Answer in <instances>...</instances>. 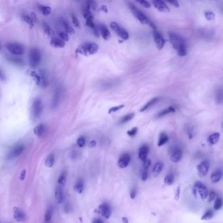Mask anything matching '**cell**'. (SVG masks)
Masks as SVG:
<instances>
[{
	"mask_svg": "<svg viewBox=\"0 0 223 223\" xmlns=\"http://www.w3.org/2000/svg\"><path fill=\"white\" fill-rule=\"evenodd\" d=\"M151 165V160L147 159L146 160H145L144 162H143V169L148 170V169L150 167Z\"/></svg>",
	"mask_w": 223,
	"mask_h": 223,
	"instance_id": "obj_51",
	"label": "cell"
},
{
	"mask_svg": "<svg viewBox=\"0 0 223 223\" xmlns=\"http://www.w3.org/2000/svg\"><path fill=\"white\" fill-rule=\"evenodd\" d=\"M222 177V172L221 170H216L213 172L211 175V180L213 183H216L219 182Z\"/></svg>",
	"mask_w": 223,
	"mask_h": 223,
	"instance_id": "obj_24",
	"label": "cell"
},
{
	"mask_svg": "<svg viewBox=\"0 0 223 223\" xmlns=\"http://www.w3.org/2000/svg\"><path fill=\"white\" fill-rule=\"evenodd\" d=\"M7 50L12 54L22 55L25 53V48L23 45L17 43H7L5 45Z\"/></svg>",
	"mask_w": 223,
	"mask_h": 223,
	"instance_id": "obj_5",
	"label": "cell"
},
{
	"mask_svg": "<svg viewBox=\"0 0 223 223\" xmlns=\"http://www.w3.org/2000/svg\"><path fill=\"white\" fill-rule=\"evenodd\" d=\"M222 128H223V125H222Z\"/></svg>",
	"mask_w": 223,
	"mask_h": 223,
	"instance_id": "obj_64",
	"label": "cell"
},
{
	"mask_svg": "<svg viewBox=\"0 0 223 223\" xmlns=\"http://www.w3.org/2000/svg\"><path fill=\"white\" fill-rule=\"evenodd\" d=\"M174 182V175L173 174H169L164 179V183L167 185H172Z\"/></svg>",
	"mask_w": 223,
	"mask_h": 223,
	"instance_id": "obj_36",
	"label": "cell"
},
{
	"mask_svg": "<svg viewBox=\"0 0 223 223\" xmlns=\"http://www.w3.org/2000/svg\"><path fill=\"white\" fill-rule=\"evenodd\" d=\"M123 107H124V105H118V106H115V107H113L110 108L109 109V111H108V113H114V112H116L118 111V110H121V109H122Z\"/></svg>",
	"mask_w": 223,
	"mask_h": 223,
	"instance_id": "obj_44",
	"label": "cell"
},
{
	"mask_svg": "<svg viewBox=\"0 0 223 223\" xmlns=\"http://www.w3.org/2000/svg\"><path fill=\"white\" fill-rule=\"evenodd\" d=\"M83 188H84V183L83 181L81 179H79L77 180V181L75 185V190H77V192L79 194H81L83 191Z\"/></svg>",
	"mask_w": 223,
	"mask_h": 223,
	"instance_id": "obj_32",
	"label": "cell"
},
{
	"mask_svg": "<svg viewBox=\"0 0 223 223\" xmlns=\"http://www.w3.org/2000/svg\"><path fill=\"white\" fill-rule=\"evenodd\" d=\"M148 170H144L143 171V173H142V175H141V179L143 181H146L148 179Z\"/></svg>",
	"mask_w": 223,
	"mask_h": 223,
	"instance_id": "obj_53",
	"label": "cell"
},
{
	"mask_svg": "<svg viewBox=\"0 0 223 223\" xmlns=\"http://www.w3.org/2000/svg\"><path fill=\"white\" fill-rule=\"evenodd\" d=\"M210 164L208 160H203L197 166V170L200 176H205L208 172Z\"/></svg>",
	"mask_w": 223,
	"mask_h": 223,
	"instance_id": "obj_11",
	"label": "cell"
},
{
	"mask_svg": "<svg viewBox=\"0 0 223 223\" xmlns=\"http://www.w3.org/2000/svg\"><path fill=\"white\" fill-rule=\"evenodd\" d=\"M139 4H141L143 7L145 8H150L151 7V5L147 1H144V0H141V1H137Z\"/></svg>",
	"mask_w": 223,
	"mask_h": 223,
	"instance_id": "obj_52",
	"label": "cell"
},
{
	"mask_svg": "<svg viewBox=\"0 0 223 223\" xmlns=\"http://www.w3.org/2000/svg\"><path fill=\"white\" fill-rule=\"evenodd\" d=\"M43 30H44L45 33L46 34L48 35V36L51 37H54V32L53 29H52L49 26V25H48L47 24L45 23V22H44V23L43 24Z\"/></svg>",
	"mask_w": 223,
	"mask_h": 223,
	"instance_id": "obj_28",
	"label": "cell"
},
{
	"mask_svg": "<svg viewBox=\"0 0 223 223\" xmlns=\"http://www.w3.org/2000/svg\"><path fill=\"white\" fill-rule=\"evenodd\" d=\"M180 194H181V188L180 186H178L177 188L176 192H175V198L176 200H178L179 199L180 197Z\"/></svg>",
	"mask_w": 223,
	"mask_h": 223,
	"instance_id": "obj_55",
	"label": "cell"
},
{
	"mask_svg": "<svg viewBox=\"0 0 223 223\" xmlns=\"http://www.w3.org/2000/svg\"><path fill=\"white\" fill-rule=\"evenodd\" d=\"M13 216L17 222H24L26 219L24 212L18 207H14L13 208Z\"/></svg>",
	"mask_w": 223,
	"mask_h": 223,
	"instance_id": "obj_14",
	"label": "cell"
},
{
	"mask_svg": "<svg viewBox=\"0 0 223 223\" xmlns=\"http://www.w3.org/2000/svg\"><path fill=\"white\" fill-rule=\"evenodd\" d=\"M55 198H56V200L57 203H62L64 200V193L62 187L60 186H58L55 190Z\"/></svg>",
	"mask_w": 223,
	"mask_h": 223,
	"instance_id": "obj_21",
	"label": "cell"
},
{
	"mask_svg": "<svg viewBox=\"0 0 223 223\" xmlns=\"http://www.w3.org/2000/svg\"><path fill=\"white\" fill-rule=\"evenodd\" d=\"M41 53L36 48H33L30 53V63L31 67H37L41 61Z\"/></svg>",
	"mask_w": 223,
	"mask_h": 223,
	"instance_id": "obj_7",
	"label": "cell"
},
{
	"mask_svg": "<svg viewBox=\"0 0 223 223\" xmlns=\"http://www.w3.org/2000/svg\"><path fill=\"white\" fill-rule=\"evenodd\" d=\"M46 223H50L49 222H46Z\"/></svg>",
	"mask_w": 223,
	"mask_h": 223,
	"instance_id": "obj_63",
	"label": "cell"
},
{
	"mask_svg": "<svg viewBox=\"0 0 223 223\" xmlns=\"http://www.w3.org/2000/svg\"><path fill=\"white\" fill-rule=\"evenodd\" d=\"M213 215H214L213 211H212V210L209 209L208 210V211H207L204 214H203V215L202 216L201 219L202 220V221H208V220H210L213 218Z\"/></svg>",
	"mask_w": 223,
	"mask_h": 223,
	"instance_id": "obj_35",
	"label": "cell"
},
{
	"mask_svg": "<svg viewBox=\"0 0 223 223\" xmlns=\"http://www.w3.org/2000/svg\"><path fill=\"white\" fill-rule=\"evenodd\" d=\"M26 177V170H23L22 171V172H20V181H24V179Z\"/></svg>",
	"mask_w": 223,
	"mask_h": 223,
	"instance_id": "obj_57",
	"label": "cell"
},
{
	"mask_svg": "<svg viewBox=\"0 0 223 223\" xmlns=\"http://www.w3.org/2000/svg\"><path fill=\"white\" fill-rule=\"evenodd\" d=\"M134 117V113H130L128 115H125L124 117L122 118V120L121 121V124H124L126 122H128L129 121H130L131 119H132Z\"/></svg>",
	"mask_w": 223,
	"mask_h": 223,
	"instance_id": "obj_41",
	"label": "cell"
},
{
	"mask_svg": "<svg viewBox=\"0 0 223 223\" xmlns=\"http://www.w3.org/2000/svg\"><path fill=\"white\" fill-rule=\"evenodd\" d=\"M72 21H73V24L75 25V26H76L77 28H80V22L79 21L78 19H77V18L75 17V15H72Z\"/></svg>",
	"mask_w": 223,
	"mask_h": 223,
	"instance_id": "obj_48",
	"label": "cell"
},
{
	"mask_svg": "<svg viewBox=\"0 0 223 223\" xmlns=\"http://www.w3.org/2000/svg\"><path fill=\"white\" fill-rule=\"evenodd\" d=\"M110 26H111L112 30L115 31L116 33L119 35V37H121L122 39L127 40L129 38V34L127 31L125 30L124 28L121 27L117 22H111V24H110Z\"/></svg>",
	"mask_w": 223,
	"mask_h": 223,
	"instance_id": "obj_8",
	"label": "cell"
},
{
	"mask_svg": "<svg viewBox=\"0 0 223 223\" xmlns=\"http://www.w3.org/2000/svg\"><path fill=\"white\" fill-rule=\"evenodd\" d=\"M99 49L98 45L95 43L92 42H86L83 43L77 48L76 53L84 55V56H88L90 55L96 54Z\"/></svg>",
	"mask_w": 223,
	"mask_h": 223,
	"instance_id": "obj_2",
	"label": "cell"
},
{
	"mask_svg": "<svg viewBox=\"0 0 223 223\" xmlns=\"http://www.w3.org/2000/svg\"><path fill=\"white\" fill-rule=\"evenodd\" d=\"M62 24H63L64 29H65L66 31L67 32V34H73L74 33L73 28L72 26H71V25L66 20H62Z\"/></svg>",
	"mask_w": 223,
	"mask_h": 223,
	"instance_id": "obj_34",
	"label": "cell"
},
{
	"mask_svg": "<svg viewBox=\"0 0 223 223\" xmlns=\"http://www.w3.org/2000/svg\"><path fill=\"white\" fill-rule=\"evenodd\" d=\"M92 223H103V221H102L101 219H96L94 220V221H92Z\"/></svg>",
	"mask_w": 223,
	"mask_h": 223,
	"instance_id": "obj_61",
	"label": "cell"
},
{
	"mask_svg": "<svg viewBox=\"0 0 223 223\" xmlns=\"http://www.w3.org/2000/svg\"><path fill=\"white\" fill-rule=\"evenodd\" d=\"M52 215H53V211H52V209L48 208L46 211V213H45V221L46 222H49L51 220Z\"/></svg>",
	"mask_w": 223,
	"mask_h": 223,
	"instance_id": "obj_42",
	"label": "cell"
},
{
	"mask_svg": "<svg viewBox=\"0 0 223 223\" xmlns=\"http://www.w3.org/2000/svg\"><path fill=\"white\" fill-rule=\"evenodd\" d=\"M148 151H149V148H148V147L147 145H144L143 146H141L140 148V150H139L138 154L140 159L143 162L145 160H146L147 158Z\"/></svg>",
	"mask_w": 223,
	"mask_h": 223,
	"instance_id": "obj_18",
	"label": "cell"
},
{
	"mask_svg": "<svg viewBox=\"0 0 223 223\" xmlns=\"http://www.w3.org/2000/svg\"><path fill=\"white\" fill-rule=\"evenodd\" d=\"M122 221L124 223H128V219L126 217H123L122 218Z\"/></svg>",
	"mask_w": 223,
	"mask_h": 223,
	"instance_id": "obj_62",
	"label": "cell"
},
{
	"mask_svg": "<svg viewBox=\"0 0 223 223\" xmlns=\"http://www.w3.org/2000/svg\"><path fill=\"white\" fill-rule=\"evenodd\" d=\"M31 76L34 77L37 85L41 86L42 87H45L47 86V79L44 70H40L39 73L31 72Z\"/></svg>",
	"mask_w": 223,
	"mask_h": 223,
	"instance_id": "obj_6",
	"label": "cell"
},
{
	"mask_svg": "<svg viewBox=\"0 0 223 223\" xmlns=\"http://www.w3.org/2000/svg\"><path fill=\"white\" fill-rule=\"evenodd\" d=\"M24 150V145L22 144L20 145H17L15 146L9 152V153L7 154V159H12V158H15L16 157H17L19 156L23 151Z\"/></svg>",
	"mask_w": 223,
	"mask_h": 223,
	"instance_id": "obj_10",
	"label": "cell"
},
{
	"mask_svg": "<svg viewBox=\"0 0 223 223\" xmlns=\"http://www.w3.org/2000/svg\"><path fill=\"white\" fill-rule=\"evenodd\" d=\"M130 162V156L127 153H124L121 155L118 161V165L121 168H125L128 166Z\"/></svg>",
	"mask_w": 223,
	"mask_h": 223,
	"instance_id": "obj_15",
	"label": "cell"
},
{
	"mask_svg": "<svg viewBox=\"0 0 223 223\" xmlns=\"http://www.w3.org/2000/svg\"><path fill=\"white\" fill-rule=\"evenodd\" d=\"M98 212L106 219H109L111 214V208L107 203H102L98 207Z\"/></svg>",
	"mask_w": 223,
	"mask_h": 223,
	"instance_id": "obj_13",
	"label": "cell"
},
{
	"mask_svg": "<svg viewBox=\"0 0 223 223\" xmlns=\"http://www.w3.org/2000/svg\"><path fill=\"white\" fill-rule=\"evenodd\" d=\"M86 25L88 26V27H90V28H92V30H94V29L96 28V26H95L93 20H86Z\"/></svg>",
	"mask_w": 223,
	"mask_h": 223,
	"instance_id": "obj_54",
	"label": "cell"
},
{
	"mask_svg": "<svg viewBox=\"0 0 223 223\" xmlns=\"http://www.w3.org/2000/svg\"><path fill=\"white\" fill-rule=\"evenodd\" d=\"M167 2H168L170 4L173 5V7H179V3L177 1H168Z\"/></svg>",
	"mask_w": 223,
	"mask_h": 223,
	"instance_id": "obj_56",
	"label": "cell"
},
{
	"mask_svg": "<svg viewBox=\"0 0 223 223\" xmlns=\"http://www.w3.org/2000/svg\"><path fill=\"white\" fill-rule=\"evenodd\" d=\"M175 111V110L173 107H168L167 109L162 110V111H160L159 113L157 115V118L164 117V116L165 115L171 113H174Z\"/></svg>",
	"mask_w": 223,
	"mask_h": 223,
	"instance_id": "obj_30",
	"label": "cell"
},
{
	"mask_svg": "<svg viewBox=\"0 0 223 223\" xmlns=\"http://www.w3.org/2000/svg\"><path fill=\"white\" fill-rule=\"evenodd\" d=\"M216 101L218 103H221L223 101V90H220L216 94Z\"/></svg>",
	"mask_w": 223,
	"mask_h": 223,
	"instance_id": "obj_43",
	"label": "cell"
},
{
	"mask_svg": "<svg viewBox=\"0 0 223 223\" xmlns=\"http://www.w3.org/2000/svg\"><path fill=\"white\" fill-rule=\"evenodd\" d=\"M50 45L55 48H63L65 46V42L60 38H53L50 40Z\"/></svg>",
	"mask_w": 223,
	"mask_h": 223,
	"instance_id": "obj_22",
	"label": "cell"
},
{
	"mask_svg": "<svg viewBox=\"0 0 223 223\" xmlns=\"http://www.w3.org/2000/svg\"><path fill=\"white\" fill-rule=\"evenodd\" d=\"M59 37L61 39H62L64 41H69V36H68V35H67V33H65V32H63V31L60 32V33H59Z\"/></svg>",
	"mask_w": 223,
	"mask_h": 223,
	"instance_id": "obj_47",
	"label": "cell"
},
{
	"mask_svg": "<svg viewBox=\"0 0 223 223\" xmlns=\"http://www.w3.org/2000/svg\"><path fill=\"white\" fill-rule=\"evenodd\" d=\"M154 6L156 7L158 11L161 12H169L170 9L166 4V3L161 0H156L153 1Z\"/></svg>",
	"mask_w": 223,
	"mask_h": 223,
	"instance_id": "obj_16",
	"label": "cell"
},
{
	"mask_svg": "<svg viewBox=\"0 0 223 223\" xmlns=\"http://www.w3.org/2000/svg\"><path fill=\"white\" fill-rule=\"evenodd\" d=\"M7 60L9 61V62H11L12 64H14L15 65H18V66H22L24 64L23 61H22L21 59L18 58H14V57H8Z\"/></svg>",
	"mask_w": 223,
	"mask_h": 223,
	"instance_id": "obj_33",
	"label": "cell"
},
{
	"mask_svg": "<svg viewBox=\"0 0 223 223\" xmlns=\"http://www.w3.org/2000/svg\"><path fill=\"white\" fill-rule=\"evenodd\" d=\"M96 145V141H94V140H93V141H91L90 142V143L88 145V147L90 148H93V147H94Z\"/></svg>",
	"mask_w": 223,
	"mask_h": 223,
	"instance_id": "obj_59",
	"label": "cell"
},
{
	"mask_svg": "<svg viewBox=\"0 0 223 223\" xmlns=\"http://www.w3.org/2000/svg\"><path fill=\"white\" fill-rule=\"evenodd\" d=\"M77 145L79 147H83L84 146H85V139L84 137L81 136L79 138H78V140H77Z\"/></svg>",
	"mask_w": 223,
	"mask_h": 223,
	"instance_id": "obj_45",
	"label": "cell"
},
{
	"mask_svg": "<svg viewBox=\"0 0 223 223\" xmlns=\"http://www.w3.org/2000/svg\"><path fill=\"white\" fill-rule=\"evenodd\" d=\"M135 196H136V190L135 189H133L130 192V198L131 199H134L135 198Z\"/></svg>",
	"mask_w": 223,
	"mask_h": 223,
	"instance_id": "obj_58",
	"label": "cell"
},
{
	"mask_svg": "<svg viewBox=\"0 0 223 223\" xmlns=\"http://www.w3.org/2000/svg\"><path fill=\"white\" fill-rule=\"evenodd\" d=\"M54 163V154H51L50 155H48L46 160H45V166L48 167H52L53 166Z\"/></svg>",
	"mask_w": 223,
	"mask_h": 223,
	"instance_id": "obj_31",
	"label": "cell"
},
{
	"mask_svg": "<svg viewBox=\"0 0 223 223\" xmlns=\"http://www.w3.org/2000/svg\"><path fill=\"white\" fill-rule=\"evenodd\" d=\"M169 37L173 48L176 50L179 56H185L186 55V47L183 37L174 33H170Z\"/></svg>",
	"mask_w": 223,
	"mask_h": 223,
	"instance_id": "obj_1",
	"label": "cell"
},
{
	"mask_svg": "<svg viewBox=\"0 0 223 223\" xmlns=\"http://www.w3.org/2000/svg\"><path fill=\"white\" fill-rule=\"evenodd\" d=\"M39 9L41 11L42 13L44 15H48L50 14L51 12V8L50 7H47V6H39Z\"/></svg>",
	"mask_w": 223,
	"mask_h": 223,
	"instance_id": "obj_39",
	"label": "cell"
},
{
	"mask_svg": "<svg viewBox=\"0 0 223 223\" xmlns=\"http://www.w3.org/2000/svg\"><path fill=\"white\" fill-rule=\"evenodd\" d=\"M193 194L194 196H197V193L199 194V195L202 200H205L208 197L209 192L207 187L203 184L200 181H196L193 187Z\"/></svg>",
	"mask_w": 223,
	"mask_h": 223,
	"instance_id": "obj_4",
	"label": "cell"
},
{
	"mask_svg": "<svg viewBox=\"0 0 223 223\" xmlns=\"http://www.w3.org/2000/svg\"><path fill=\"white\" fill-rule=\"evenodd\" d=\"M129 7H130L132 12H133V14L134 16L136 17L141 23L143 24H147L151 26L152 28H153L154 30H156V26L154 24V23L152 21H151L149 19H148L146 16H145L143 12L140 11L139 9L135 7V6L133 4H129Z\"/></svg>",
	"mask_w": 223,
	"mask_h": 223,
	"instance_id": "obj_3",
	"label": "cell"
},
{
	"mask_svg": "<svg viewBox=\"0 0 223 223\" xmlns=\"http://www.w3.org/2000/svg\"><path fill=\"white\" fill-rule=\"evenodd\" d=\"M182 156H183V153H182L181 150L179 149V148H177V149H175L173 151L172 156H171L170 157L171 161L174 163L178 162H179L181 159Z\"/></svg>",
	"mask_w": 223,
	"mask_h": 223,
	"instance_id": "obj_20",
	"label": "cell"
},
{
	"mask_svg": "<svg viewBox=\"0 0 223 223\" xmlns=\"http://www.w3.org/2000/svg\"><path fill=\"white\" fill-rule=\"evenodd\" d=\"M42 112V102L39 98H36L34 100L32 104V114L34 117L37 118L39 117Z\"/></svg>",
	"mask_w": 223,
	"mask_h": 223,
	"instance_id": "obj_9",
	"label": "cell"
},
{
	"mask_svg": "<svg viewBox=\"0 0 223 223\" xmlns=\"http://www.w3.org/2000/svg\"><path fill=\"white\" fill-rule=\"evenodd\" d=\"M220 139V134L219 133H214L209 135L208 141L210 145H215L219 141Z\"/></svg>",
	"mask_w": 223,
	"mask_h": 223,
	"instance_id": "obj_25",
	"label": "cell"
},
{
	"mask_svg": "<svg viewBox=\"0 0 223 223\" xmlns=\"http://www.w3.org/2000/svg\"><path fill=\"white\" fill-rule=\"evenodd\" d=\"M223 205V202L221 198H217L215 202V204H214V209L216 211L221 209Z\"/></svg>",
	"mask_w": 223,
	"mask_h": 223,
	"instance_id": "obj_40",
	"label": "cell"
},
{
	"mask_svg": "<svg viewBox=\"0 0 223 223\" xmlns=\"http://www.w3.org/2000/svg\"><path fill=\"white\" fill-rule=\"evenodd\" d=\"M99 9H101L102 11H104V12H107V11H108V9H107V6H106V5H102V6H101V7H100Z\"/></svg>",
	"mask_w": 223,
	"mask_h": 223,
	"instance_id": "obj_60",
	"label": "cell"
},
{
	"mask_svg": "<svg viewBox=\"0 0 223 223\" xmlns=\"http://www.w3.org/2000/svg\"><path fill=\"white\" fill-rule=\"evenodd\" d=\"M22 18H23V20L26 22V23L30 26V27H33L34 26V21H33V19H32L31 18V17H30V16H28L27 15H22Z\"/></svg>",
	"mask_w": 223,
	"mask_h": 223,
	"instance_id": "obj_38",
	"label": "cell"
},
{
	"mask_svg": "<svg viewBox=\"0 0 223 223\" xmlns=\"http://www.w3.org/2000/svg\"><path fill=\"white\" fill-rule=\"evenodd\" d=\"M58 182L60 186H64L66 183V174L65 172H63L60 175L58 179Z\"/></svg>",
	"mask_w": 223,
	"mask_h": 223,
	"instance_id": "obj_37",
	"label": "cell"
},
{
	"mask_svg": "<svg viewBox=\"0 0 223 223\" xmlns=\"http://www.w3.org/2000/svg\"><path fill=\"white\" fill-rule=\"evenodd\" d=\"M215 197H216V193H215V192L213 191V190H211V191L209 193V195H208V202H212L213 200L215 199Z\"/></svg>",
	"mask_w": 223,
	"mask_h": 223,
	"instance_id": "obj_50",
	"label": "cell"
},
{
	"mask_svg": "<svg viewBox=\"0 0 223 223\" xmlns=\"http://www.w3.org/2000/svg\"><path fill=\"white\" fill-rule=\"evenodd\" d=\"M205 17L207 20H213L215 18V15L211 11H208L205 12Z\"/></svg>",
	"mask_w": 223,
	"mask_h": 223,
	"instance_id": "obj_46",
	"label": "cell"
},
{
	"mask_svg": "<svg viewBox=\"0 0 223 223\" xmlns=\"http://www.w3.org/2000/svg\"><path fill=\"white\" fill-rule=\"evenodd\" d=\"M163 167H164V164L162 162H157L156 164H155V166H154L153 170V172L154 177H156L159 175L160 172H162V170L163 169Z\"/></svg>",
	"mask_w": 223,
	"mask_h": 223,
	"instance_id": "obj_26",
	"label": "cell"
},
{
	"mask_svg": "<svg viewBox=\"0 0 223 223\" xmlns=\"http://www.w3.org/2000/svg\"><path fill=\"white\" fill-rule=\"evenodd\" d=\"M153 35L155 43H156L158 49H162L165 45V40L163 37L162 36V35L156 30H154V31L153 32Z\"/></svg>",
	"mask_w": 223,
	"mask_h": 223,
	"instance_id": "obj_12",
	"label": "cell"
},
{
	"mask_svg": "<svg viewBox=\"0 0 223 223\" xmlns=\"http://www.w3.org/2000/svg\"><path fill=\"white\" fill-rule=\"evenodd\" d=\"M34 132L35 135L38 137H43L45 133H46V126H45V125L44 124H39L37 126L35 127Z\"/></svg>",
	"mask_w": 223,
	"mask_h": 223,
	"instance_id": "obj_17",
	"label": "cell"
},
{
	"mask_svg": "<svg viewBox=\"0 0 223 223\" xmlns=\"http://www.w3.org/2000/svg\"><path fill=\"white\" fill-rule=\"evenodd\" d=\"M82 11L83 17L86 19V21L88 20H93V15L92 12L90 11V7L88 3H86V5L83 6Z\"/></svg>",
	"mask_w": 223,
	"mask_h": 223,
	"instance_id": "obj_19",
	"label": "cell"
},
{
	"mask_svg": "<svg viewBox=\"0 0 223 223\" xmlns=\"http://www.w3.org/2000/svg\"><path fill=\"white\" fill-rule=\"evenodd\" d=\"M158 99H158V98H153V99H152L151 100H150L149 102H148L147 103H146V104H145L143 107L141 109L140 112H143L145 111H146L147 109H148V108H150L151 106H153V105H154L155 103H156L158 101Z\"/></svg>",
	"mask_w": 223,
	"mask_h": 223,
	"instance_id": "obj_29",
	"label": "cell"
},
{
	"mask_svg": "<svg viewBox=\"0 0 223 223\" xmlns=\"http://www.w3.org/2000/svg\"><path fill=\"white\" fill-rule=\"evenodd\" d=\"M99 31L102 37L105 40H108L111 37V34L108 30V28L104 24H101L99 26Z\"/></svg>",
	"mask_w": 223,
	"mask_h": 223,
	"instance_id": "obj_23",
	"label": "cell"
},
{
	"mask_svg": "<svg viewBox=\"0 0 223 223\" xmlns=\"http://www.w3.org/2000/svg\"><path fill=\"white\" fill-rule=\"evenodd\" d=\"M168 140H169V138L166 134L161 133L159 137V140H158V147L162 146V145H164V144H166L167 142L168 141Z\"/></svg>",
	"mask_w": 223,
	"mask_h": 223,
	"instance_id": "obj_27",
	"label": "cell"
},
{
	"mask_svg": "<svg viewBox=\"0 0 223 223\" xmlns=\"http://www.w3.org/2000/svg\"><path fill=\"white\" fill-rule=\"evenodd\" d=\"M137 127H134L132 129L130 130H128L127 132V134L128 135H130L131 137H133L134 135L137 134Z\"/></svg>",
	"mask_w": 223,
	"mask_h": 223,
	"instance_id": "obj_49",
	"label": "cell"
}]
</instances>
